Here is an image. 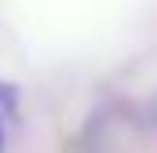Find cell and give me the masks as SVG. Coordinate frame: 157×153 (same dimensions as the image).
<instances>
[{
  "mask_svg": "<svg viewBox=\"0 0 157 153\" xmlns=\"http://www.w3.org/2000/svg\"><path fill=\"white\" fill-rule=\"evenodd\" d=\"M0 113H18V88L7 80H0Z\"/></svg>",
  "mask_w": 157,
  "mask_h": 153,
  "instance_id": "6da1fadb",
  "label": "cell"
},
{
  "mask_svg": "<svg viewBox=\"0 0 157 153\" xmlns=\"http://www.w3.org/2000/svg\"><path fill=\"white\" fill-rule=\"evenodd\" d=\"M0 153H4V128H0Z\"/></svg>",
  "mask_w": 157,
  "mask_h": 153,
  "instance_id": "7a4b0ae2",
  "label": "cell"
}]
</instances>
